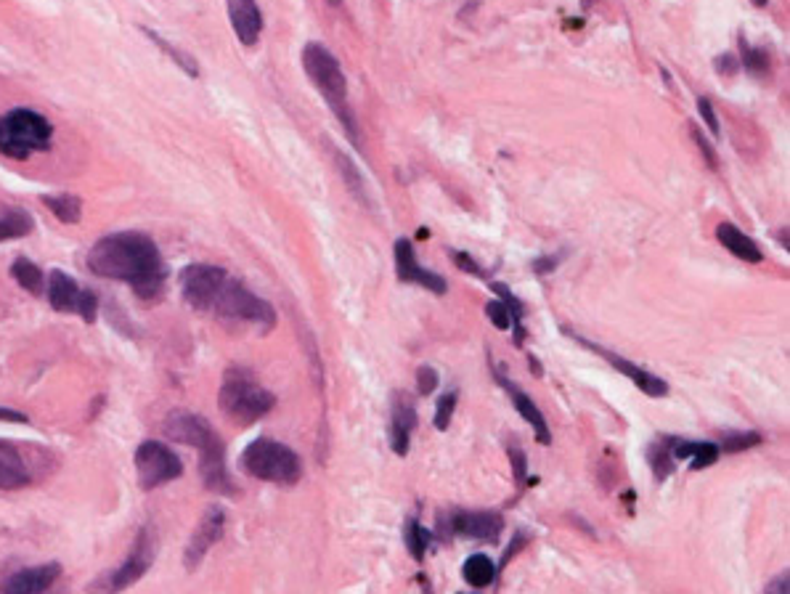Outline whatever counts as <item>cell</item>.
Here are the masks:
<instances>
[{
	"label": "cell",
	"instance_id": "cell-30",
	"mask_svg": "<svg viewBox=\"0 0 790 594\" xmlns=\"http://www.w3.org/2000/svg\"><path fill=\"white\" fill-rule=\"evenodd\" d=\"M144 32H146V35H149V40H154V43H157V46H160L162 51H165V54H168L170 59H173L175 64H178V67L183 69V72H189L191 77L199 75L197 61L191 59V56H186V54H183V51H178V48H175L173 43H168V40H165V38H160L157 32H152V30H144Z\"/></svg>",
	"mask_w": 790,
	"mask_h": 594
},
{
	"label": "cell",
	"instance_id": "cell-45",
	"mask_svg": "<svg viewBox=\"0 0 790 594\" xmlns=\"http://www.w3.org/2000/svg\"><path fill=\"white\" fill-rule=\"evenodd\" d=\"M0 422H27V414L14 412V409H0Z\"/></svg>",
	"mask_w": 790,
	"mask_h": 594
},
{
	"label": "cell",
	"instance_id": "cell-7",
	"mask_svg": "<svg viewBox=\"0 0 790 594\" xmlns=\"http://www.w3.org/2000/svg\"><path fill=\"white\" fill-rule=\"evenodd\" d=\"M51 136V122L32 109H14L0 117V154L11 160H27L35 152H46Z\"/></svg>",
	"mask_w": 790,
	"mask_h": 594
},
{
	"label": "cell",
	"instance_id": "cell-11",
	"mask_svg": "<svg viewBox=\"0 0 790 594\" xmlns=\"http://www.w3.org/2000/svg\"><path fill=\"white\" fill-rule=\"evenodd\" d=\"M223 531H226V512H223V507H207V512L199 520L197 531L191 534L189 544H186V552H183L186 571H197L207 552L223 539Z\"/></svg>",
	"mask_w": 790,
	"mask_h": 594
},
{
	"label": "cell",
	"instance_id": "cell-40",
	"mask_svg": "<svg viewBox=\"0 0 790 594\" xmlns=\"http://www.w3.org/2000/svg\"><path fill=\"white\" fill-rule=\"evenodd\" d=\"M560 260H563V255H541V258H536L531 263V271L539 276H547L560 266Z\"/></svg>",
	"mask_w": 790,
	"mask_h": 594
},
{
	"label": "cell",
	"instance_id": "cell-31",
	"mask_svg": "<svg viewBox=\"0 0 790 594\" xmlns=\"http://www.w3.org/2000/svg\"><path fill=\"white\" fill-rule=\"evenodd\" d=\"M761 435L759 433H730L724 435L722 443H719V451H727V454H740V451H748L753 446H759Z\"/></svg>",
	"mask_w": 790,
	"mask_h": 594
},
{
	"label": "cell",
	"instance_id": "cell-47",
	"mask_svg": "<svg viewBox=\"0 0 790 594\" xmlns=\"http://www.w3.org/2000/svg\"><path fill=\"white\" fill-rule=\"evenodd\" d=\"M329 3H332V6H340L342 0H329Z\"/></svg>",
	"mask_w": 790,
	"mask_h": 594
},
{
	"label": "cell",
	"instance_id": "cell-1",
	"mask_svg": "<svg viewBox=\"0 0 790 594\" xmlns=\"http://www.w3.org/2000/svg\"><path fill=\"white\" fill-rule=\"evenodd\" d=\"M88 268L96 276L128 282L138 297H160L168 282V268L162 263L160 247L141 231H117L93 244Z\"/></svg>",
	"mask_w": 790,
	"mask_h": 594
},
{
	"label": "cell",
	"instance_id": "cell-34",
	"mask_svg": "<svg viewBox=\"0 0 790 594\" xmlns=\"http://www.w3.org/2000/svg\"><path fill=\"white\" fill-rule=\"evenodd\" d=\"M454 409H456V393H446V396L438 398V404H435V427L438 430H446L451 422V417H454Z\"/></svg>",
	"mask_w": 790,
	"mask_h": 594
},
{
	"label": "cell",
	"instance_id": "cell-19",
	"mask_svg": "<svg viewBox=\"0 0 790 594\" xmlns=\"http://www.w3.org/2000/svg\"><path fill=\"white\" fill-rule=\"evenodd\" d=\"M32 483V473L14 443L0 441V491H19Z\"/></svg>",
	"mask_w": 790,
	"mask_h": 594
},
{
	"label": "cell",
	"instance_id": "cell-2",
	"mask_svg": "<svg viewBox=\"0 0 790 594\" xmlns=\"http://www.w3.org/2000/svg\"><path fill=\"white\" fill-rule=\"evenodd\" d=\"M165 435L175 443H186L199 451V475L215 494L234 496V480L226 467V446L205 417L191 412H170L165 419Z\"/></svg>",
	"mask_w": 790,
	"mask_h": 594
},
{
	"label": "cell",
	"instance_id": "cell-43",
	"mask_svg": "<svg viewBox=\"0 0 790 594\" xmlns=\"http://www.w3.org/2000/svg\"><path fill=\"white\" fill-rule=\"evenodd\" d=\"M764 594H790V576L780 573L775 581H769V587L764 589Z\"/></svg>",
	"mask_w": 790,
	"mask_h": 594
},
{
	"label": "cell",
	"instance_id": "cell-26",
	"mask_svg": "<svg viewBox=\"0 0 790 594\" xmlns=\"http://www.w3.org/2000/svg\"><path fill=\"white\" fill-rule=\"evenodd\" d=\"M737 61H740L751 75H767L769 67H772V56H769L764 48L751 46L743 35H740V59Z\"/></svg>",
	"mask_w": 790,
	"mask_h": 594
},
{
	"label": "cell",
	"instance_id": "cell-23",
	"mask_svg": "<svg viewBox=\"0 0 790 594\" xmlns=\"http://www.w3.org/2000/svg\"><path fill=\"white\" fill-rule=\"evenodd\" d=\"M35 221L27 210L11 207L6 213H0V242H11V239H22L32 234Z\"/></svg>",
	"mask_w": 790,
	"mask_h": 594
},
{
	"label": "cell",
	"instance_id": "cell-25",
	"mask_svg": "<svg viewBox=\"0 0 790 594\" xmlns=\"http://www.w3.org/2000/svg\"><path fill=\"white\" fill-rule=\"evenodd\" d=\"M43 205L59 218L61 223H77L83 213V202L75 194H56V197H43Z\"/></svg>",
	"mask_w": 790,
	"mask_h": 594
},
{
	"label": "cell",
	"instance_id": "cell-44",
	"mask_svg": "<svg viewBox=\"0 0 790 594\" xmlns=\"http://www.w3.org/2000/svg\"><path fill=\"white\" fill-rule=\"evenodd\" d=\"M509 457H512V465H515V478L525 480V454L517 449H509Z\"/></svg>",
	"mask_w": 790,
	"mask_h": 594
},
{
	"label": "cell",
	"instance_id": "cell-6",
	"mask_svg": "<svg viewBox=\"0 0 790 594\" xmlns=\"http://www.w3.org/2000/svg\"><path fill=\"white\" fill-rule=\"evenodd\" d=\"M239 465L247 475L276 486H295L303 478V462L295 451L271 438H258L244 449Z\"/></svg>",
	"mask_w": 790,
	"mask_h": 594
},
{
	"label": "cell",
	"instance_id": "cell-35",
	"mask_svg": "<svg viewBox=\"0 0 790 594\" xmlns=\"http://www.w3.org/2000/svg\"><path fill=\"white\" fill-rule=\"evenodd\" d=\"M83 316V321L93 324L96 321V313H99V297L93 290H80V300H77V311Z\"/></svg>",
	"mask_w": 790,
	"mask_h": 594
},
{
	"label": "cell",
	"instance_id": "cell-20",
	"mask_svg": "<svg viewBox=\"0 0 790 594\" xmlns=\"http://www.w3.org/2000/svg\"><path fill=\"white\" fill-rule=\"evenodd\" d=\"M46 295L54 311L75 313L77 300H80V287H77V282L69 274H64V271H54V274L48 276Z\"/></svg>",
	"mask_w": 790,
	"mask_h": 594
},
{
	"label": "cell",
	"instance_id": "cell-8",
	"mask_svg": "<svg viewBox=\"0 0 790 594\" xmlns=\"http://www.w3.org/2000/svg\"><path fill=\"white\" fill-rule=\"evenodd\" d=\"M154 557H157V536H154L152 528H141L130 547L125 563L117 565L114 571L101 573L99 579L93 581L88 592L91 594H120L125 589H130L133 584L144 579L146 571L154 565Z\"/></svg>",
	"mask_w": 790,
	"mask_h": 594
},
{
	"label": "cell",
	"instance_id": "cell-3",
	"mask_svg": "<svg viewBox=\"0 0 790 594\" xmlns=\"http://www.w3.org/2000/svg\"><path fill=\"white\" fill-rule=\"evenodd\" d=\"M303 69L305 75L311 77V83L316 85V91L324 96L329 109L335 112L337 120L342 122V128L350 136V141L358 146L356 120H353V112H350L348 104V80L342 75L340 61L329 54L321 43H308L303 48Z\"/></svg>",
	"mask_w": 790,
	"mask_h": 594
},
{
	"label": "cell",
	"instance_id": "cell-15",
	"mask_svg": "<svg viewBox=\"0 0 790 594\" xmlns=\"http://www.w3.org/2000/svg\"><path fill=\"white\" fill-rule=\"evenodd\" d=\"M61 579V565L46 563L35 568H22L3 581V594H48Z\"/></svg>",
	"mask_w": 790,
	"mask_h": 594
},
{
	"label": "cell",
	"instance_id": "cell-38",
	"mask_svg": "<svg viewBox=\"0 0 790 594\" xmlns=\"http://www.w3.org/2000/svg\"><path fill=\"white\" fill-rule=\"evenodd\" d=\"M417 382H419V393H422V396H430V393L438 388V372H435L433 366H419Z\"/></svg>",
	"mask_w": 790,
	"mask_h": 594
},
{
	"label": "cell",
	"instance_id": "cell-16",
	"mask_svg": "<svg viewBox=\"0 0 790 594\" xmlns=\"http://www.w3.org/2000/svg\"><path fill=\"white\" fill-rule=\"evenodd\" d=\"M494 374H496V382L502 385L504 390H507L509 401H512V406H515L517 412H520V417L528 422V425L533 427V433H536V441L544 443V446H549L552 443V433H549V425L547 419H544V414H541V409L536 406V401H533L525 390H520L515 385V382L509 380L507 374L502 372V369H496L494 366Z\"/></svg>",
	"mask_w": 790,
	"mask_h": 594
},
{
	"label": "cell",
	"instance_id": "cell-22",
	"mask_svg": "<svg viewBox=\"0 0 790 594\" xmlns=\"http://www.w3.org/2000/svg\"><path fill=\"white\" fill-rule=\"evenodd\" d=\"M11 276L16 279V284L22 287V290L32 292V295H43L46 292V282L48 276L40 271L35 263H32L30 258H16L14 266H11Z\"/></svg>",
	"mask_w": 790,
	"mask_h": 594
},
{
	"label": "cell",
	"instance_id": "cell-9",
	"mask_svg": "<svg viewBox=\"0 0 790 594\" xmlns=\"http://www.w3.org/2000/svg\"><path fill=\"white\" fill-rule=\"evenodd\" d=\"M136 473L141 488L152 491V488H160L170 480L181 478L183 462L165 443L144 441L136 449Z\"/></svg>",
	"mask_w": 790,
	"mask_h": 594
},
{
	"label": "cell",
	"instance_id": "cell-12",
	"mask_svg": "<svg viewBox=\"0 0 790 594\" xmlns=\"http://www.w3.org/2000/svg\"><path fill=\"white\" fill-rule=\"evenodd\" d=\"M443 523H446V531H449V534L462 536V539H478V541H496L504 528L502 515L491 510H480V512L456 510L451 512Z\"/></svg>",
	"mask_w": 790,
	"mask_h": 594
},
{
	"label": "cell",
	"instance_id": "cell-42",
	"mask_svg": "<svg viewBox=\"0 0 790 594\" xmlns=\"http://www.w3.org/2000/svg\"><path fill=\"white\" fill-rule=\"evenodd\" d=\"M716 69H719L722 75H735L737 69H740V61H737V56L732 54H722L716 59Z\"/></svg>",
	"mask_w": 790,
	"mask_h": 594
},
{
	"label": "cell",
	"instance_id": "cell-28",
	"mask_svg": "<svg viewBox=\"0 0 790 594\" xmlns=\"http://www.w3.org/2000/svg\"><path fill=\"white\" fill-rule=\"evenodd\" d=\"M433 539H435L433 531H427L419 520H409V526H406V547H409L414 560H422V557H425L427 547H430V541Z\"/></svg>",
	"mask_w": 790,
	"mask_h": 594
},
{
	"label": "cell",
	"instance_id": "cell-36",
	"mask_svg": "<svg viewBox=\"0 0 790 594\" xmlns=\"http://www.w3.org/2000/svg\"><path fill=\"white\" fill-rule=\"evenodd\" d=\"M486 316H488V319H491V324H494L496 329H509V327H512V319H509L507 305H504L502 300H491V303L486 305Z\"/></svg>",
	"mask_w": 790,
	"mask_h": 594
},
{
	"label": "cell",
	"instance_id": "cell-24",
	"mask_svg": "<svg viewBox=\"0 0 790 594\" xmlns=\"http://www.w3.org/2000/svg\"><path fill=\"white\" fill-rule=\"evenodd\" d=\"M462 573H464V581H467V584H472V587L480 589V587H488V584L494 581L496 565L491 563V557L472 555V557H467V563H464Z\"/></svg>",
	"mask_w": 790,
	"mask_h": 594
},
{
	"label": "cell",
	"instance_id": "cell-37",
	"mask_svg": "<svg viewBox=\"0 0 790 594\" xmlns=\"http://www.w3.org/2000/svg\"><path fill=\"white\" fill-rule=\"evenodd\" d=\"M451 260H454L456 268H462V271H467V274L472 276H480V279H486L488 271L483 266H480L478 260H472V255H467V252H456L451 250Z\"/></svg>",
	"mask_w": 790,
	"mask_h": 594
},
{
	"label": "cell",
	"instance_id": "cell-39",
	"mask_svg": "<svg viewBox=\"0 0 790 594\" xmlns=\"http://www.w3.org/2000/svg\"><path fill=\"white\" fill-rule=\"evenodd\" d=\"M690 133H692V138H695V144L700 146V152H703V157H706L708 165H711V168H719V157H716L714 146L708 144V138L703 136V130L695 128V125H690Z\"/></svg>",
	"mask_w": 790,
	"mask_h": 594
},
{
	"label": "cell",
	"instance_id": "cell-18",
	"mask_svg": "<svg viewBox=\"0 0 790 594\" xmlns=\"http://www.w3.org/2000/svg\"><path fill=\"white\" fill-rule=\"evenodd\" d=\"M228 19L244 46H255L263 30V14L255 0H226Z\"/></svg>",
	"mask_w": 790,
	"mask_h": 594
},
{
	"label": "cell",
	"instance_id": "cell-4",
	"mask_svg": "<svg viewBox=\"0 0 790 594\" xmlns=\"http://www.w3.org/2000/svg\"><path fill=\"white\" fill-rule=\"evenodd\" d=\"M218 406L231 422L236 425H255L258 419L266 417L276 406V396L255 380L250 369H228L223 374L221 393H218Z\"/></svg>",
	"mask_w": 790,
	"mask_h": 594
},
{
	"label": "cell",
	"instance_id": "cell-14",
	"mask_svg": "<svg viewBox=\"0 0 790 594\" xmlns=\"http://www.w3.org/2000/svg\"><path fill=\"white\" fill-rule=\"evenodd\" d=\"M395 268H398V276H401L403 282H414L419 284V287H425V290L435 292V295H446V290H449V284H446V279H443L441 274H435V271H430V268L419 266L417 255H414V247H411L409 239H398L395 242Z\"/></svg>",
	"mask_w": 790,
	"mask_h": 594
},
{
	"label": "cell",
	"instance_id": "cell-27",
	"mask_svg": "<svg viewBox=\"0 0 790 594\" xmlns=\"http://www.w3.org/2000/svg\"><path fill=\"white\" fill-rule=\"evenodd\" d=\"M494 292H496V295H499V300H502V303L507 305L509 319H512V329H515V343L520 345V343H523V337H525L523 305H520V300H517V297L512 295V290H509L507 284H494Z\"/></svg>",
	"mask_w": 790,
	"mask_h": 594
},
{
	"label": "cell",
	"instance_id": "cell-32",
	"mask_svg": "<svg viewBox=\"0 0 790 594\" xmlns=\"http://www.w3.org/2000/svg\"><path fill=\"white\" fill-rule=\"evenodd\" d=\"M335 157H337V165H340L342 178H345V183H348V186H350V191H353V194H356V197L361 199V202H366V186H364V181H361V176H358L356 165H353V162H350L348 157H345V154H340V152H337Z\"/></svg>",
	"mask_w": 790,
	"mask_h": 594
},
{
	"label": "cell",
	"instance_id": "cell-21",
	"mask_svg": "<svg viewBox=\"0 0 790 594\" xmlns=\"http://www.w3.org/2000/svg\"><path fill=\"white\" fill-rule=\"evenodd\" d=\"M716 239H719V242H722L724 247H727L732 255H737L740 260H748V263H761V260H764L759 244L753 242L748 234H743L737 226H732V223H719V226H716Z\"/></svg>",
	"mask_w": 790,
	"mask_h": 594
},
{
	"label": "cell",
	"instance_id": "cell-13",
	"mask_svg": "<svg viewBox=\"0 0 790 594\" xmlns=\"http://www.w3.org/2000/svg\"><path fill=\"white\" fill-rule=\"evenodd\" d=\"M568 335L573 337L576 343L586 345L589 351L600 353V356L605 358V361H608V364L613 366V369H618V372H621V374H626V377H629V380L634 382V385H637V388L642 390V393H647V396L663 398V396H666V393H669V385H666V382H663L661 377H655V374H650V372H647V369H642V366H637V364H634V361H629V358L618 356V353L608 351V348H600V345H594L592 340L573 335V332H568Z\"/></svg>",
	"mask_w": 790,
	"mask_h": 594
},
{
	"label": "cell",
	"instance_id": "cell-46",
	"mask_svg": "<svg viewBox=\"0 0 790 594\" xmlns=\"http://www.w3.org/2000/svg\"><path fill=\"white\" fill-rule=\"evenodd\" d=\"M753 3H756V6H759V8L767 6V0H753Z\"/></svg>",
	"mask_w": 790,
	"mask_h": 594
},
{
	"label": "cell",
	"instance_id": "cell-29",
	"mask_svg": "<svg viewBox=\"0 0 790 594\" xmlns=\"http://www.w3.org/2000/svg\"><path fill=\"white\" fill-rule=\"evenodd\" d=\"M647 462L653 465L655 480H666L671 473H674V457H671V451L666 443H653V446L647 449Z\"/></svg>",
	"mask_w": 790,
	"mask_h": 594
},
{
	"label": "cell",
	"instance_id": "cell-17",
	"mask_svg": "<svg viewBox=\"0 0 790 594\" xmlns=\"http://www.w3.org/2000/svg\"><path fill=\"white\" fill-rule=\"evenodd\" d=\"M414 427H417V412H414L411 398L406 396V393H395L393 409H390L388 438H390V449H393L398 457H406V454H409Z\"/></svg>",
	"mask_w": 790,
	"mask_h": 594
},
{
	"label": "cell",
	"instance_id": "cell-10",
	"mask_svg": "<svg viewBox=\"0 0 790 594\" xmlns=\"http://www.w3.org/2000/svg\"><path fill=\"white\" fill-rule=\"evenodd\" d=\"M228 274L218 266H207V263H194L181 271V292L183 300L197 308V311H210L213 303L221 295L223 284Z\"/></svg>",
	"mask_w": 790,
	"mask_h": 594
},
{
	"label": "cell",
	"instance_id": "cell-5",
	"mask_svg": "<svg viewBox=\"0 0 790 594\" xmlns=\"http://www.w3.org/2000/svg\"><path fill=\"white\" fill-rule=\"evenodd\" d=\"M210 313H215L223 324L231 327H252L258 332H271L276 327L274 305L250 292L242 282L228 276L221 295L213 303Z\"/></svg>",
	"mask_w": 790,
	"mask_h": 594
},
{
	"label": "cell",
	"instance_id": "cell-33",
	"mask_svg": "<svg viewBox=\"0 0 790 594\" xmlns=\"http://www.w3.org/2000/svg\"><path fill=\"white\" fill-rule=\"evenodd\" d=\"M716 459H719V446H716V443L698 441V449L692 454L690 465L692 470H706L708 465H714Z\"/></svg>",
	"mask_w": 790,
	"mask_h": 594
},
{
	"label": "cell",
	"instance_id": "cell-41",
	"mask_svg": "<svg viewBox=\"0 0 790 594\" xmlns=\"http://www.w3.org/2000/svg\"><path fill=\"white\" fill-rule=\"evenodd\" d=\"M698 109H700V115H703V120H706L708 128H711V133H714V136H719V117H716V112H714V104H711L708 99H698Z\"/></svg>",
	"mask_w": 790,
	"mask_h": 594
}]
</instances>
